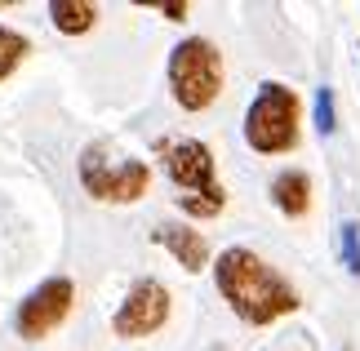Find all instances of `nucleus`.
Segmentation results:
<instances>
[{"mask_svg":"<svg viewBox=\"0 0 360 351\" xmlns=\"http://www.w3.org/2000/svg\"><path fill=\"white\" fill-rule=\"evenodd\" d=\"M214 280L218 293L231 302V312L245 325H271V320H281L298 307V289L271 262H262L254 249H223Z\"/></svg>","mask_w":360,"mask_h":351,"instance_id":"f257e3e1","label":"nucleus"},{"mask_svg":"<svg viewBox=\"0 0 360 351\" xmlns=\"http://www.w3.org/2000/svg\"><path fill=\"white\" fill-rule=\"evenodd\" d=\"M298 94L289 85H276V80H267V85L258 89V98L249 103L245 111V138L249 147L262 151V156H281V151H289L298 143Z\"/></svg>","mask_w":360,"mask_h":351,"instance_id":"f03ea898","label":"nucleus"},{"mask_svg":"<svg viewBox=\"0 0 360 351\" xmlns=\"http://www.w3.org/2000/svg\"><path fill=\"white\" fill-rule=\"evenodd\" d=\"M169 89L183 111H205L214 107L218 89H223V53L210 40L191 36L169 53Z\"/></svg>","mask_w":360,"mask_h":351,"instance_id":"7ed1b4c3","label":"nucleus"},{"mask_svg":"<svg viewBox=\"0 0 360 351\" xmlns=\"http://www.w3.org/2000/svg\"><path fill=\"white\" fill-rule=\"evenodd\" d=\"M80 182L94 200H107V205H134L138 196H147L151 187V170L143 160H129V156H112L107 143H94L85 147L80 156Z\"/></svg>","mask_w":360,"mask_h":351,"instance_id":"20e7f679","label":"nucleus"},{"mask_svg":"<svg viewBox=\"0 0 360 351\" xmlns=\"http://www.w3.org/2000/svg\"><path fill=\"white\" fill-rule=\"evenodd\" d=\"M72 302H76V285L67 276L45 280V285L18 307V320H13V325H18V338L40 343L45 333H53L67 316H72Z\"/></svg>","mask_w":360,"mask_h":351,"instance_id":"39448f33","label":"nucleus"},{"mask_svg":"<svg viewBox=\"0 0 360 351\" xmlns=\"http://www.w3.org/2000/svg\"><path fill=\"white\" fill-rule=\"evenodd\" d=\"M165 320H169V289H165L160 280H138V285L124 293L120 312L112 316V329L120 338H147Z\"/></svg>","mask_w":360,"mask_h":351,"instance_id":"423d86ee","label":"nucleus"},{"mask_svg":"<svg viewBox=\"0 0 360 351\" xmlns=\"http://www.w3.org/2000/svg\"><path fill=\"white\" fill-rule=\"evenodd\" d=\"M165 151V170L169 178L183 187L187 196H200V191H214V151L196 143V138H178V143H160Z\"/></svg>","mask_w":360,"mask_h":351,"instance_id":"0eeeda50","label":"nucleus"},{"mask_svg":"<svg viewBox=\"0 0 360 351\" xmlns=\"http://www.w3.org/2000/svg\"><path fill=\"white\" fill-rule=\"evenodd\" d=\"M151 236H156V245L169 249V254L183 262L187 272H200V267L210 262V245H205V236L191 231V227H183V222H160Z\"/></svg>","mask_w":360,"mask_h":351,"instance_id":"6e6552de","label":"nucleus"},{"mask_svg":"<svg viewBox=\"0 0 360 351\" xmlns=\"http://www.w3.org/2000/svg\"><path fill=\"white\" fill-rule=\"evenodd\" d=\"M271 200L281 214L289 218H302L311 209V178L302 174V170H285V174H276L271 178Z\"/></svg>","mask_w":360,"mask_h":351,"instance_id":"1a4fd4ad","label":"nucleus"},{"mask_svg":"<svg viewBox=\"0 0 360 351\" xmlns=\"http://www.w3.org/2000/svg\"><path fill=\"white\" fill-rule=\"evenodd\" d=\"M49 18H53L58 32L80 36V32H89V27L98 23V5H89V0H53V5H49Z\"/></svg>","mask_w":360,"mask_h":351,"instance_id":"9d476101","label":"nucleus"},{"mask_svg":"<svg viewBox=\"0 0 360 351\" xmlns=\"http://www.w3.org/2000/svg\"><path fill=\"white\" fill-rule=\"evenodd\" d=\"M178 205H183V214H191V218H214V214H223L227 191L214 187V191H200V196H178Z\"/></svg>","mask_w":360,"mask_h":351,"instance_id":"9b49d317","label":"nucleus"},{"mask_svg":"<svg viewBox=\"0 0 360 351\" xmlns=\"http://www.w3.org/2000/svg\"><path fill=\"white\" fill-rule=\"evenodd\" d=\"M27 49H32V45H27V36L9 32V27L0 23V80H5V76L13 72V67H18V63L27 58Z\"/></svg>","mask_w":360,"mask_h":351,"instance_id":"f8f14e48","label":"nucleus"},{"mask_svg":"<svg viewBox=\"0 0 360 351\" xmlns=\"http://www.w3.org/2000/svg\"><path fill=\"white\" fill-rule=\"evenodd\" d=\"M338 249H342V262H347V272L360 276V222L347 218L338 227Z\"/></svg>","mask_w":360,"mask_h":351,"instance_id":"ddd939ff","label":"nucleus"},{"mask_svg":"<svg viewBox=\"0 0 360 351\" xmlns=\"http://www.w3.org/2000/svg\"><path fill=\"white\" fill-rule=\"evenodd\" d=\"M316 129H321V134H334V129H338L334 89H329V85H321V89H316Z\"/></svg>","mask_w":360,"mask_h":351,"instance_id":"4468645a","label":"nucleus"},{"mask_svg":"<svg viewBox=\"0 0 360 351\" xmlns=\"http://www.w3.org/2000/svg\"><path fill=\"white\" fill-rule=\"evenodd\" d=\"M160 13H165L169 23H183V18H187V5H183V0H169V5H160Z\"/></svg>","mask_w":360,"mask_h":351,"instance_id":"2eb2a0df","label":"nucleus"}]
</instances>
